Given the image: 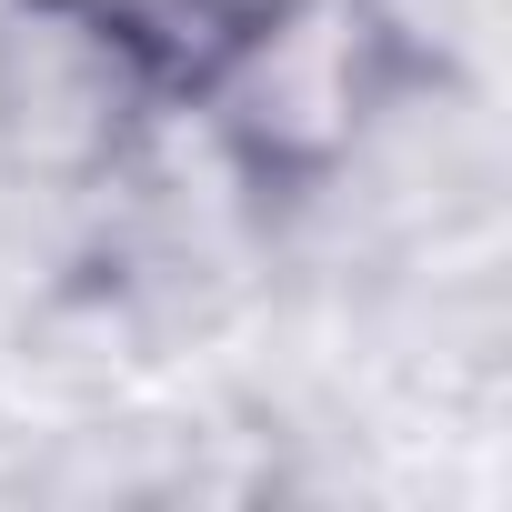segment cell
<instances>
[{
    "instance_id": "1",
    "label": "cell",
    "mask_w": 512,
    "mask_h": 512,
    "mask_svg": "<svg viewBox=\"0 0 512 512\" xmlns=\"http://www.w3.org/2000/svg\"><path fill=\"white\" fill-rule=\"evenodd\" d=\"M121 111H231L282 41V0H21Z\"/></svg>"
}]
</instances>
